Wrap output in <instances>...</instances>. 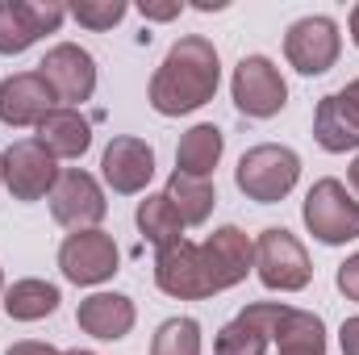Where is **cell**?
Segmentation results:
<instances>
[{"mask_svg":"<svg viewBox=\"0 0 359 355\" xmlns=\"http://www.w3.org/2000/svg\"><path fill=\"white\" fill-rule=\"evenodd\" d=\"M222 151H226V134L213 121H196L192 130H184V138L176 147V172L209 180L222 163Z\"/></svg>","mask_w":359,"mask_h":355,"instance_id":"obj_19","label":"cell"},{"mask_svg":"<svg viewBox=\"0 0 359 355\" xmlns=\"http://www.w3.org/2000/svg\"><path fill=\"white\" fill-rule=\"evenodd\" d=\"M151 355H201V322L168 318L151 339Z\"/></svg>","mask_w":359,"mask_h":355,"instance_id":"obj_24","label":"cell"},{"mask_svg":"<svg viewBox=\"0 0 359 355\" xmlns=\"http://www.w3.org/2000/svg\"><path fill=\"white\" fill-rule=\"evenodd\" d=\"M134 222H138L142 239H147L155 251H168V247L184 243V217L176 213V205L168 201V192H147V196L138 201Z\"/></svg>","mask_w":359,"mask_h":355,"instance_id":"obj_21","label":"cell"},{"mask_svg":"<svg viewBox=\"0 0 359 355\" xmlns=\"http://www.w3.org/2000/svg\"><path fill=\"white\" fill-rule=\"evenodd\" d=\"M339 347H343V355H359V314L339 326Z\"/></svg>","mask_w":359,"mask_h":355,"instance_id":"obj_28","label":"cell"},{"mask_svg":"<svg viewBox=\"0 0 359 355\" xmlns=\"http://www.w3.org/2000/svg\"><path fill=\"white\" fill-rule=\"evenodd\" d=\"M126 13H130L126 0H76V4H67V17H76L92 34H104V29L121 25Z\"/></svg>","mask_w":359,"mask_h":355,"instance_id":"obj_25","label":"cell"},{"mask_svg":"<svg viewBox=\"0 0 359 355\" xmlns=\"http://www.w3.org/2000/svg\"><path fill=\"white\" fill-rule=\"evenodd\" d=\"M217 84H222L217 46L205 34H184L155 67L147 100L159 117H184V113H196L201 105H209L217 96Z\"/></svg>","mask_w":359,"mask_h":355,"instance_id":"obj_1","label":"cell"},{"mask_svg":"<svg viewBox=\"0 0 359 355\" xmlns=\"http://www.w3.org/2000/svg\"><path fill=\"white\" fill-rule=\"evenodd\" d=\"M268 335L255 326V322H247L243 314L234 318V322H226L222 330H217V339H213V355H268Z\"/></svg>","mask_w":359,"mask_h":355,"instance_id":"obj_23","label":"cell"},{"mask_svg":"<svg viewBox=\"0 0 359 355\" xmlns=\"http://www.w3.org/2000/svg\"><path fill=\"white\" fill-rule=\"evenodd\" d=\"M0 297H4V272H0Z\"/></svg>","mask_w":359,"mask_h":355,"instance_id":"obj_34","label":"cell"},{"mask_svg":"<svg viewBox=\"0 0 359 355\" xmlns=\"http://www.w3.org/2000/svg\"><path fill=\"white\" fill-rule=\"evenodd\" d=\"M46 201H50V217L59 226H67V230H96L104 222V213H109L104 188L84 168L59 172V184H55V192Z\"/></svg>","mask_w":359,"mask_h":355,"instance_id":"obj_10","label":"cell"},{"mask_svg":"<svg viewBox=\"0 0 359 355\" xmlns=\"http://www.w3.org/2000/svg\"><path fill=\"white\" fill-rule=\"evenodd\" d=\"M38 142H42L55 159H80L92 147V121L80 109L55 105V109L38 121Z\"/></svg>","mask_w":359,"mask_h":355,"instance_id":"obj_18","label":"cell"},{"mask_svg":"<svg viewBox=\"0 0 359 355\" xmlns=\"http://www.w3.org/2000/svg\"><path fill=\"white\" fill-rule=\"evenodd\" d=\"M301 222H305V230H309L322 247L355 243L359 239V201L347 192L343 180L326 176V180H318V184L305 192Z\"/></svg>","mask_w":359,"mask_h":355,"instance_id":"obj_3","label":"cell"},{"mask_svg":"<svg viewBox=\"0 0 359 355\" xmlns=\"http://www.w3.org/2000/svg\"><path fill=\"white\" fill-rule=\"evenodd\" d=\"M255 276L271 293H301L313 280L309 251L301 247V239L284 226H268L255 239Z\"/></svg>","mask_w":359,"mask_h":355,"instance_id":"obj_4","label":"cell"},{"mask_svg":"<svg viewBox=\"0 0 359 355\" xmlns=\"http://www.w3.org/2000/svg\"><path fill=\"white\" fill-rule=\"evenodd\" d=\"M301 180V155L284 142H259L251 151H243L238 168H234V184L247 201L255 205H276L284 201Z\"/></svg>","mask_w":359,"mask_h":355,"instance_id":"obj_2","label":"cell"},{"mask_svg":"<svg viewBox=\"0 0 359 355\" xmlns=\"http://www.w3.org/2000/svg\"><path fill=\"white\" fill-rule=\"evenodd\" d=\"M138 13H142L147 21H172V17L184 13V4H180V0H172V4H151V0H142V4H138Z\"/></svg>","mask_w":359,"mask_h":355,"instance_id":"obj_27","label":"cell"},{"mask_svg":"<svg viewBox=\"0 0 359 355\" xmlns=\"http://www.w3.org/2000/svg\"><path fill=\"white\" fill-rule=\"evenodd\" d=\"M230 96H234V109L243 117L268 121L276 113H284L288 84H284L280 67L271 63L268 55H243L238 67H234V76H230Z\"/></svg>","mask_w":359,"mask_h":355,"instance_id":"obj_5","label":"cell"},{"mask_svg":"<svg viewBox=\"0 0 359 355\" xmlns=\"http://www.w3.org/2000/svg\"><path fill=\"white\" fill-rule=\"evenodd\" d=\"M0 163H4V188H8L13 201H21V205L50 196L55 184H59V159H55L38 138L13 142V147L0 155Z\"/></svg>","mask_w":359,"mask_h":355,"instance_id":"obj_8","label":"cell"},{"mask_svg":"<svg viewBox=\"0 0 359 355\" xmlns=\"http://www.w3.org/2000/svg\"><path fill=\"white\" fill-rule=\"evenodd\" d=\"M201 255H205V267H209L213 293H226V288L243 284V280L255 272V243H251L247 230H238V226H217V230L201 243Z\"/></svg>","mask_w":359,"mask_h":355,"instance_id":"obj_13","label":"cell"},{"mask_svg":"<svg viewBox=\"0 0 359 355\" xmlns=\"http://www.w3.org/2000/svg\"><path fill=\"white\" fill-rule=\"evenodd\" d=\"M163 192L176 205V213L184 217V226H205L209 213H213V205H217L213 180H196V176H184V172H172Z\"/></svg>","mask_w":359,"mask_h":355,"instance_id":"obj_22","label":"cell"},{"mask_svg":"<svg viewBox=\"0 0 359 355\" xmlns=\"http://www.w3.org/2000/svg\"><path fill=\"white\" fill-rule=\"evenodd\" d=\"M339 92H343V96H347V100H351V105L359 109V80H347V84H343Z\"/></svg>","mask_w":359,"mask_h":355,"instance_id":"obj_30","label":"cell"},{"mask_svg":"<svg viewBox=\"0 0 359 355\" xmlns=\"http://www.w3.org/2000/svg\"><path fill=\"white\" fill-rule=\"evenodd\" d=\"M100 176L113 192L121 196H134L142 192L151 176H155V147L147 138H134V134H117L104 155H100Z\"/></svg>","mask_w":359,"mask_h":355,"instance_id":"obj_14","label":"cell"},{"mask_svg":"<svg viewBox=\"0 0 359 355\" xmlns=\"http://www.w3.org/2000/svg\"><path fill=\"white\" fill-rule=\"evenodd\" d=\"M59 301H63L59 284L38 280V276L13 280V284L4 288V297H0V305H4V314H8V322H42V318H50V314L59 309Z\"/></svg>","mask_w":359,"mask_h":355,"instance_id":"obj_20","label":"cell"},{"mask_svg":"<svg viewBox=\"0 0 359 355\" xmlns=\"http://www.w3.org/2000/svg\"><path fill=\"white\" fill-rule=\"evenodd\" d=\"M76 322H80L84 335L100 339V343H121V339L134 330L138 309H134V301H130L126 293H92V297L80 301Z\"/></svg>","mask_w":359,"mask_h":355,"instance_id":"obj_16","label":"cell"},{"mask_svg":"<svg viewBox=\"0 0 359 355\" xmlns=\"http://www.w3.org/2000/svg\"><path fill=\"white\" fill-rule=\"evenodd\" d=\"M59 272L80 288H96L121 272V251H117L113 234H104L100 226L96 230H72L59 247Z\"/></svg>","mask_w":359,"mask_h":355,"instance_id":"obj_7","label":"cell"},{"mask_svg":"<svg viewBox=\"0 0 359 355\" xmlns=\"http://www.w3.org/2000/svg\"><path fill=\"white\" fill-rule=\"evenodd\" d=\"M38 76L46 80V88L55 92V100L76 109V105L92 100V92H96V59L76 42H59L38 63Z\"/></svg>","mask_w":359,"mask_h":355,"instance_id":"obj_11","label":"cell"},{"mask_svg":"<svg viewBox=\"0 0 359 355\" xmlns=\"http://www.w3.org/2000/svg\"><path fill=\"white\" fill-rule=\"evenodd\" d=\"M347 29H351V42L359 46V4L351 8V17H347Z\"/></svg>","mask_w":359,"mask_h":355,"instance_id":"obj_31","label":"cell"},{"mask_svg":"<svg viewBox=\"0 0 359 355\" xmlns=\"http://www.w3.org/2000/svg\"><path fill=\"white\" fill-rule=\"evenodd\" d=\"M155 284L176 297V301H205L213 297V280H209V267L196 243H176L168 251H155Z\"/></svg>","mask_w":359,"mask_h":355,"instance_id":"obj_12","label":"cell"},{"mask_svg":"<svg viewBox=\"0 0 359 355\" xmlns=\"http://www.w3.org/2000/svg\"><path fill=\"white\" fill-rule=\"evenodd\" d=\"M347 180H351V188H355V192H359V155H355V163L347 168Z\"/></svg>","mask_w":359,"mask_h":355,"instance_id":"obj_32","label":"cell"},{"mask_svg":"<svg viewBox=\"0 0 359 355\" xmlns=\"http://www.w3.org/2000/svg\"><path fill=\"white\" fill-rule=\"evenodd\" d=\"M4 355H63V351L50 347V343H38V339H21V343H13Z\"/></svg>","mask_w":359,"mask_h":355,"instance_id":"obj_29","label":"cell"},{"mask_svg":"<svg viewBox=\"0 0 359 355\" xmlns=\"http://www.w3.org/2000/svg\"><path fill=\"white\" fill-rule=\"evenodd\" d=\"M334 284H339V293H343L347 301H359V251H355V255H347V260L339 264Z\"/></svg>","mask_w":359,"mask_h":355,"instance_id":"obj_26","label":"cell"},{"mask_svg":"<svg viewBox=\"0 0 359 355\" xmlns=\"http://www.w3.org/2000/svg\"><path fill=\"white\" fill-rule=\"evenodd\" d=\"M313 138L326 155H347L359 151V109L343 96V92H330L318 100L313 109Z\"/></svg>","mask_w":359,"mask_h":355,"instance_id":"obj_17","label":"cell"},{"mask_svg":"<svg viewBox=\"0 0 359 355\" xmlns=\"http://www.w3.org/2000/svg\"><path fill=\"white\" fill-rule=\"evenodd\" d=\"M55 105H59L55 92L46 88V80L38 72H17V76L0 80V121L13 130L38 126Z\"/></svg>","mask_w":359,"mask_h":355,"instance_id":"obj_15","label":"cell"},{"mask_svg":"<svg viewBox=\"0 0 359 355\" xmlns=\"http://www.w3.org/2000/svg\"><path fill=\"white\" fill-rule=\"evenodd\" d=\"M0 184H4V163H0Z\"/></svg>","mask_w":359,"mask_h":355,"instance_id":"obj_35","label":"cell"},{"mask_svg":"<svg viewBox=\"0 0 359 355\" xmlns=\"http://www.w3.org/2000/svg\"><path fill=\"white\" fill-rule=\"evenodd\" d=\"M339 55H343V34H339L334 17L309 13V17L292 21L284 34V59L301 76H326L339 63Z\"/></svg>","mask_w":359,"mask_h":355,"instance_id":"obj_6","label":"cell"},{"mask_svg":"<svg viewBox=\"0 0 359 355\" xmlns=\"http://www.w3.org/2000/svg\"><path fill=\"white\" fill-rule=\"evenodd\" d=\"M63 17L59 0H0V55H25L38 38L59 34Z\"/></svg>","mask_w":359,"mask_h":355,"instance_id":"obj_9","label":"cell"},{"mask_svg":"<svg viewBox=\"0 0 359 355\" xmlns=\"http://www.w3.org/2000/svg\"><path fill=\"white\" fill-rule=\"evenodd\" d=\"M63 355H96V351H80V347H76V351H63Z\"/></svg>","mask_w":359,"mask_h":355,"instance_id":"obj_33","label":"cell"}]
</instances>
